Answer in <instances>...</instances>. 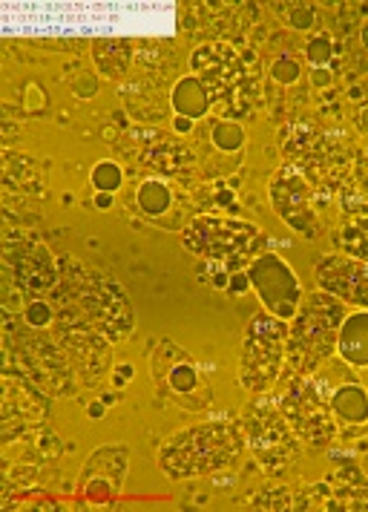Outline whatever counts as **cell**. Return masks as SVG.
<instances>
[{
  "mask_svg": "<svg viewBox=\"0 0 368 512\" xmlns=\"http://www.w3.org/2000/svg\"><path fill=\"white\" fill-rule=\"evenodd\" d=\"M256 55H245L230 41H205L193 49L190 70L205 84V90L219 107L222 118H245L253 113V101L259 95L256 72H251Z\"/></svg>",
  "mask_w": 368,
  "mask_h": 512,
  "instance_id": "277c9868",
  "label": "cell"
},
{
  "mask_svg": "<svg viewBox=\"0 0 368 512\" xmlns=\"http://www.w3.org/2000/svg\"><path fill=\"white\" fill-rule=\"evenodd\" d=\"M337 354L354 369H368V308L345 314Z\"/></svg>",
  "mask_w": 368,
  "mask_h": 512,
  "instance_id": "603a6c76",
  "label": "cell"
},
{
  "mask_svg": "<svg viewBox=\"0 0 368 512\" xmlns=\"http://www.w3.org/2000/svg\"><path fill=\"white\" fill-rule=\"evenodd\" d=\"M90 415H95V418H101V415H104V406H101V403H95V406H90Z\"/></svg>",
  "mask_w": 368,
  "mask_h": 512,
  "instance_id": "f6af8a7d",
  "label": "cell"
},
{
  "mask_svg": "<svg viewBox=\"0 0 368 512\" xmlns=\"http://www.w3.org/2000/svg\"><path fill=\"white\" fill-rule=\"evenodd\" d=\"M124 472H127V449L121 446H107L98 449L90 461L81 469L78 478V495L87 504H113L115 495L121 492L124 484Z\"/></svg>",
  "mask_w": 368,
  "mask_h": 512,
  "instance_id": "d6986e66",
  "label": "cell"
},
{
  "mask_svg": "<svg viewBox=\"0 0 368 512\" xmlns=\"http://www.w3.org/2000/svg\"><path fill=\"white\" fill-rule=\"evenodd\" d=\"M259 242V225L219 213H196L182 231V245L190 254L202 256L207 262H225L230 274H236V268L251 259Z\"/></svg>",
  "mask_w": 368,
  "mask_h": 512,
  "instance_id": "52a82bcc",
  "label": "cell"
},
{
  "mask_svg": "<svg viewBox=\"0 0 368 512\" xmlns=\"http://www.w3.org/2000/svg\"><path fill=\"white\" fill-rule=\"evenodd\" d=\"M328 495V510H368L366 466L343 461L320 481Z\"/></svg>",
  "mask_w": 368,
  "mask_h": 512,
  "instance_id": "ffe728a7",
  "label": "cell"
},
{
  "mask_svg": "<svg viewBox=\"0 0 368 512\" xmlns=\"http://www.w3.org/2000/svg\"><path fill=\"white\" fill-rule=\"evenodd\" d=\"M90 182L95 187V193H115L121 187V182H124V170H121V164L104 159V162H98L92 167Z\"/></svg>",
  "mask_w": 368,
  "mask_h": 512,
  "instance_id": "836d02e7",
  "label": "cell"
},
{
  "mask_svg": "<svg viewBox=\"0 0 368 512\" xmlns=\"http://www.w3.org/2000/svg\"><path fill=\"white\" fill-rule=\"evenodd\" d=\"M334 242L345 256H354L360 262H368V216L363 213H348L334 233Z\"/></svg>",
  "mask_w": 368,
  "mask_h": 512,
  "instance_id": "f1b7e54d",
  "label": "cell"
},
{
  "mask_svg": "<svg viewBox=\"0 0 368 512\" xmlns=\"http://www.w3.org/2000/svg\"><path fill=\"white\" fill-rule=\"evenodd\" d=\"M210 107H213V98H210L205 84L196 75H184V78H179L173 84V90H170V110L176 116L199 121V118H205L210 113Z\"/></svg>",
  "mask_w": 368,
  "mask_h": 512,
  "instance_id": "d4e9b609",
  "label": "cell"
},
{
  "mask_svg": "<svg viewBox=\"0 0 368 512\" xmlns=\"http://www.w3.org/2000/svg\"><path fill=\"white\" fill-rule=\"evenodd\" d=\"M21 317L32 328L52 331V326H55V305H52L49 297H29L21 308Z\"/></svg>",
  "mask_w": 368,
  "mask_h": 512,
  "instance_id": "1f68e13d",
  "label": "cell"
},
{
  "mask_svg": "<svg viewBox=\"0 0 368 512\" xmlns=\"http://www.w3.org/2000/svg\"><path fill=\"white\" fill-rule=\"evenodd\" d=\"M121 95H124V104H127L130 116L144 118V121H161V118L167 116L170 95L164 93V84L147 78V75L133 78Z\"/></svg>",
  "mask_w": 368,
  "mask_h": 512,
  "instance_id": "44dd1931",
  "label": "cell"
},
{
  "mask_svg": "<svg viewBox=\"0 0 368 512\" xmlns=\"http://www.w3.org/2000/svg\"><path fill=\"white\" fill-rule=\"evenodd\" d=\"M314 280L320 291L345 305L368 308V262L345 254H325L314 265Z\"/></svg>",
  "mask_w": 368,
  "mask_h": 512,
  "instance_id": "ac0fdd59",
  "label": "cell"
},
{
  "mask_svg": "<svg viewBox=\"0 0 368 512\" xmlns=\"http://www.w3.org/2000/svg\"><path fill=\"white\" fill-rule=\"evenodd\" d=\"M3 369L23 374L49 397H67L78 386V377L52 331L32 328L15 311H3Z\"/></svg>",
  "mask_w": 368,
  "mask_h": 512,
  "instance_id": "3957f363",
  "label": "cell"
},
{
  "mask_svg": "<svg viewBox=\"0 0 368 512\" xmlns=\"http://www.w3.org/2000/svg\"><path fill=\"white\" fill-rule=\"evenodd\" d=\"M276 403L302 446L322 452L337 441L340 423L331 412L325 380L317 374H291Z\"/></svg>",
  "mask_w": 368,
  "mask_h": 512,
  "instance_id": "ba28073f",
  "label": "cell"
},
{
  "mask_svg": "<svg viewBox=\"0 0 368 512\" xmlns=\"http://www.w3.org/2000/svg\"><path fill=\"white\" fill-rule=\"evenodd\" d=\"M268 196L274 205L276 216L299 233L302 239H320L325 233L320 210H317V196L320 190L311 185L294 164H282L268 182Z\"/></svg>",
  "mask_w": 368,
  "mask_h": 512,
  "instance_id": "4fadbf2b",
  "label": "cell"
},
{
  "mask_svg": "<svg viewBox=\"0 0 368 512\" xmlns=\"http://www.w3.org/2000/svg\"><path fill=\"white\" fill-rule=\"evenodd\" d=\"M153 383L164 403H173L184 412H205L213 403V389L210 380L202 372V366L173 340H161L153 357Z\"/></svg>",
  "mask_w": 368,
  "mask_h": 512,
  "instance_id": "8fae6325",
  "label": "cell"
},
{
  "mask_svg": "<svg viewBox=\"0 0 368 512\" xmlns=\"http://www.w3.org/2000/svg\"><path fill=\"white\" fill-rule=\"evenodd\" d=\"M3 274H9L26 297H49L58 285L61 268L41 239L3 228Z\"/></svg>",
  "mask_w": 368,
  "mask_h": 512,
  "instance_id": "7c38bea8",
  "label": "cell"
},
{
  "mask_svg": "<svg viewBox=\"0 0 368 512\" xmlns=\"http://www.w3.org/2000/svg\"><path fill=\"white\" fill-rule=\"evenodd\" d=\"M61 277L49 300L55 305V323H87L121 343L133 334L136 314L127 291L104 271L78 262L75 256H58Z\"/></svg>",
  "mask_w": 368,
  "mask_h": 512,
  "instance_id": "6da1fadb",
  "label": "cell"
},
{
  "mask_svg": "<svg viewBox=\"0 0 368 512\" xmlns=\"http://www.w3.org/2000/svg\"><path fill=\"white\" fill-rule=\"evenodd\" d=\"M133 156L144 167L156 170L161 176L170 179H190L196 173V156L193 150L179 141L173 133H161V130H136L133 133Z\"/></svg>",
  "mask_w": 368,
  "mask_h": 512,
  "instance_id": "e0dca14e",
  "label": "cell"
},
{
  "mask_svg": "<svg viewBox=\"0 0 368 512\" xmlns=\"http://www.w3.org/2000/svg\"><path fill=\"white\" fill-rule=\"evenodd\" d=\"M130 377H133V369H130V366H118V369H115V377H113L115 386H124Z\"/></svg>",
  "mask_w": 368,
  "mask_h": 512,
  "instance_id": "ab89813d",
  "label": "cell"
},
{
  "mask_svg": "<svg viewBox=\"0 0 368 512\" xmlns=\"http://www.w3.org/2000/svg\"><path fill=\"white\" fill-rule=\"evenodd\" d=\"M279 147L288 164H294L299 173L317 187V190H334L343 187L351 176L354 153L351 144L340 133H325L308 121H291L279 133Z\"/></svg>",
  "mask_w": 368,
  "mask_h": 512,
  "instance_id": "8992f818",
  "label": "cell"
},
{
  "mask_svg": "<svg viewBox=\"0 0 368 512\" xmlns=\"http://www.w3.org/2000/svg\"><path fill=\"white\" fill-rule=\"evenodd\" d=\"M251 504L262 507V510H291L294 495L285 487H265L259 495H251Z\"/></svg>",
  "mask_w": 368,
  "mask_h": 512,
  "instance_id": "d590c367",
  "label": "cell"
},
{
  "mask_svg": "<svg viewBox=\"0 0 368 512\" xmlns=\"http://www.w3.org/2000/svg\"><path fill=\"white\" fill-rule=\"evenodd\" d=\"M242 432L253 458L268 475H285L299 455V438L271 395H253L242 409Z\"/></svg>",
  "mask_w": 368,
  "mask_h": 512,
  "instance_id": "9c48e42d",
  "label": "cell"
},
{
  "mask_svg": "<svg viewBox=\"0 0 368 512\" xmlns=\"http://www.w3.org/2000/svg\"><path fill=\"white\" fill-rule=\"evenodd\" d=\"M52 337L67 354L81 386H98L113 363V340L87 323H55Z\"/></svg>",
  "mask_w": 368,
  "mask_h": 512,
  "instance_id": "5bb4252c",
  "label": "cell"
},
{
  "mask_svg": "<svg viewBox=\"0 0 368 512\" xmlns=\"http://www.w3.org/2000/svg\"><path fill=\"white\" fill-rule=\"evenodd\" d=\"M345 303L325 294L311 291L302 297L297 317L288 323V346L285 366L291 374H314L322 363L337 354V340L345 320Z\"/></svg>",
  "mask_w": 368,
  "mask_h": 512,
  "instance_id": "5b68a950",
  "label": "cell"
},
{
  "mask_svg": "<svg viewBox=\"0 0 368 512\" xmlns=\"http://www.w3.org/2000/svg\"><path fill=\"white\" fill-rule=\"evenodd\" d=\"M72 90H75L78 98H90V95H95V90H98V81H95V75H81V81H75Z\"/></svg>",
  "mask_w": 368,
  "mask_h": 512,
  "instance_id": "8d00e7d4",
  "label": "cell"
},
{
  "mask_svg": "<svg viewBox=\"0 0 368 512\" xmlns=\"http://www.w3.org/2000/svg\"><path fill=\"white\" fill-rule=\"evenodd\" d=\"M248 288H251V280H248V274H230L228 291H233V294H242V291H248Z\"/></svg>",
  "mask_w": 368,
  "mask_h": 512,
  "instance_id": "74e56055",
  "label": "cell"
},
{
  "mask_svg": "<svg viewBox=\"0 0 368 512\" xmlns=\"http://www.w3.org/2000/svg\"><path fill=\"white\" fill-rule=\"evenodd\" d=\"M314 84L317 87H328L331 84V70H314Z\"/></svg>",
  "mask_w": 368,
  "mask_h": 512,
  "instance_id": "7bdbcfd3",
  "label": "cell"
},
{
  "mask_svg": "<svg viewBox=\"0 0 368 512\" xmlns=\"http://www.w3.org/2000/svg\"><path fill=\"white\" fill-rule=\"evenodd\" d=\"M268 75L279 87H294L302 78V61H299L297 55H291V52H279L271 61V67H268Z\"/></svg>",
  "mask_w": 368,
  "mask_h": 512,
  "instance_id": "d6a6232c",
  "label": "cell"
},
{
  "mask_svg": "<svg viewBox=\"0 0 368 512\" xmlns=\"http://www.w3.org/2000/svg\"><path fill=\"white\" fill-rule=\"evenodd\" d=\"M193 124H196V121H190V118H182V116L173 118V130H176V133H184V136L193 130Z\"/></svg>",
  "mask_w": 368,
  "mask_h": 512,
  "instance_id": "f35d334b",
  "label": "cell"
},
{
  "mask_svg": "<svg viewBox=\"0 0 368 512\" xmlns=\"http://www.w3.org/2000/svg\"><path fill=\"white\" fill-rule=\"evenodd\" d=\"M340 190H343V208L348 213L368 216V144L354 153L351 176L345 179V185Z\"/></svg>",
  "mask_w": 368,
  "mask_h": 512,
  "instance_id": "83f0119b",
  "label": "cell"
},
{
  "mask_svg": "<svg viewBox=\"0 0 368 512\" xmlns=\"http://www.w3.org/2000/svg\"><path fill=\"white\" fill-rule=\"evenodd\" d=\"M248 280L256 291L259 303L274 317L291 323L297 317L299 303H302V285H299L294 268L279 254H259L248 262Z\"/></svg>",
  "mask_w": 368,
  "mask_h": 512,
  "instance_id": "9a60e30c",
  "label": "cell"
},
{
  "mask_svg": "<svg viewBox=\"0 0 368 512\" xmlns=\"http://www.w3.org/2000/svg\"><path fill=\"white\" fill-rule=\"evenodd\" d=\"M276 15H282V21L297 29V32H308L311 26H317V6L311 3H274Z\"/></svg>",
  "mask_w": 368,
  "mask_h": 512,
  "instance_id": "4dcf8cb0",
  "label": "cell"
},
{
  "mask_svg": "<svg viewBox=\"0 0 368 512\" xmlns=\"http://www.w3.org/2000/svg\"><path fill=\"white\" fill-rule=\"evenodd\" d=\"M366 472H368V464H366Z\"/></svg>",
  "mask_w": 368,
  "mask_h": 512,
  "instance_id": "bcb514c9",
  "label": "cell"
},
{
  "mask_svg": "<svg viewBox=\"0 0 368 512\" xmlns=\"http://www.w3.org/2000/svg\"><path fill=\"white\" fill-rule=\"evenodd\" d=\"M354 121H357V127L363 130V136H368V104H363V107L357 110V118H354Z\"/></svg>",
  "mask_w": 368,
  "mask_h": 512,
  "instance_id": "b9f144b4",
  "label": "cell"
},
{
  "mask_svg": "<svg viewBox=\"0 0 368 512\" xmlns=\"http://www.w3.org/2000/svg\"><path fill=\"white\" fill-rule=\"evenodd\" d=\"M3 406H0V438L3 443L18 441L23 435L46 426L49 420V395L23 374L3 369Z\"/></svg>",
  "mask_w": 368,
  "mask_h": 512,
  "instance_id": "2e32d148",
  "label": "cell"
},
{
  "mask_svg": "<svg viewBox=\"0 0 368 512\" xmlns=\"http://www.w3.org/2000/svg\"><path fill=\"white\" fill-rule=\"evenodd\" d=\"M136 49L130 38H98L92 41V64L104 78H124L133 67Z\"/></svg>",
  "mask_w": 368,
  "mask_h": 512,
  "instance_id": "cb8c5ba5",
  "label": "cell"
},
{
  "mask_svg": "<svg viewBox=\"0 0 368 512\" xmlns=\"http://www.w3.org/2000/svg\"><path fill=\"white\" fill-rule=\"evenodd\" d=\"M3 185H6V190H21V193H29V196H44L46 193L44 164L35 162L32 156L3 150Z\"/></svg>",
  "mask_w": 368,
  "mask_h": 512,
  "instance_id": "7402d4cb",
  "label": "cell"
},
{
  "mask_svg": "<svg viewBox=\"0 0 368 512\" xmlns=\"http://www.w3.org/2000/svg\"><path fill=\"white\" fill-rule=\"evenodd\" d=\"M328 403H331L337 423H343V426H366L368 423V392L360 383L351 380V383L337 386L328 395Z\"/></svg>",
  "mask_w": 368,
  "mask_h": 512,
  "instance_id": "4316f807",
  "label": "cell"
},
{
  "mask_svg": "<svg viewBox=\"0 0 368 512\" xmlns=\"http://www.w3.org/2000/svg\"><path fill=\"white\" fill-rule=\"evenodd\" d=\"M245 446L248 441L239 420H205L161 443L159 466L173 481H190L236 466Z\"/></svg>",
  "mask_w": 368,
  "mask_h": 512,
  "instance_id": "7a4b0ae2",
  "label": "cell"
},
{
  "mask_svg": "<svg viewBox=\"0 0 368 512\" xmlns=\"http://www.w3.org/2000/svg\"><path fill=\"white\" fill-rule=\"evenodd\" d=\"M288 323L271 311L253 314L245 328L242 357H239V383L248 395H268L276 386L285 366Z\"/></svg>",
  "mask_w": 368,
  "mask_h": 512,
  "instance_id": "30bf717a",
  "label": "cell"
},
{
  "mask_svg": "<svg viewBox=\"0 0 368 512\" xmlns=\"http://www.w3.org/2000/svg\"><path fill=\"white\" fill-rule=\"evenodd\" d=\"M179 205L176 187L164 179H144L136 190V208L141 216L153 219V222H167V216Z\"/></svg>",
  "mask_w": 368,
  "mask_h": 512,
  "instance_id": "484cf974",
  "label": "cell"
},
{
  "mask_svg": "<svg viewBox=\"0 0 368 512\" xmlns=\"http://www.w3.org/2000/svg\"><path fill=\"white\" fill-rule=\"evenodd\" d=\"M205 130L207 144H210L213 150H219V153H225V156H239V153H242V147H245V130H242L239 121L222 116L210 118Z\"/></svg>",
  "mask_w": 368,
  "mask_h": 512,
  "instance_id": "f546056e",
  "label": "cell"
},
{
  "mask_svg": "<svg viewBox=\"0 0 368 512\" xmlns=\"http://www.w3.org/2000/svg\"><path fill=\"white\" fill-rule=\"evenodd\" d=\"M334 41H331V35H314L308 44H305V61L314 67V70H328L331 67V61H334Z\"/></svg>",
  "mask_w": 368,
  "mask_h": 512,
  "instance_id": "e575fe53",
  "label": "cell"
},
{
  "mask_svg": "<svg viewBox=\"0 0 368 512\" xmlns=\"http://www.w3.org/2000/svg\"><path fill=\"white\" fill-rule=\"evenodd\" d=\"M95 208H101V210H107V208H113V193H95Z\"/></svg>",
  "mask_w": 368,
  "mask_h": 512,
  "instance_id": "60d3db41",
  "label": "cell"
},
{
  "mask_svg": "<svg viewBox=\"0 0 368 512\" xmlns=\"http://www.w3.org/2000/svg\"><path fill=\"white\" fill-rule=\"evenodd\" d=\"M360 41H363V47L368 49V18L363 21V26H360Z\"/></svg>",
  "mask_w": 368,
  "mask_h": 512,
  "instance_id": "ee69618b",
  "label": "cell"
}]
</instances>
